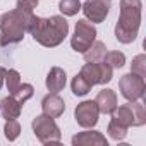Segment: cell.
I'll use <instances>...</instances> for the list:
<instances>
[{
  "mask_svg": "<svg viewBox=\"0 0 146 146\" xmlns=\"http://www.w3.org/2000/svg\"><path fill=\"white\" fill-rule=\"evenodd\" d=\"M26 33H29L36 43L46 48L58 46L65 36L69 35V23L62 16H52V17H38L35 14L29 16Z\"/></svg>",
  "mask_w": 146,
  "mask_h": 146,
  "instance_id": "1",
  "label": "cell"
},
{
  "mask_svg": "<svg viewBox=\"0 0 146 146\" xmlns=\"http://www.w3.org/2000/svg\"><path fill=\"white\" fill-rule=\"evenodd\" d=\"M141 0H120V16L115 24V38L122 45H129L137 38L141 26Z\"/></svg>",
  "mask_w": 146,
  "mask_h": 146,
  "instance_id": "2",
  "label": "cell"
},
{
  "mask_svg": "<svg viewBox=\"0 0 146 146\" xmlns=\"http://www.w3.org/2000/svg\"><path fill=\"white\" fill-rule=\"evenodd\" d=\"M29 16L31 14L14 9L0 17V46H11L23 41Z\"/></svg>",
  "mask_w": 146,
  "mask_h": 146,
  "instance_id": "3",
  "label": "cell"
},
{
  "mask_svg": "<svg viewBox=\"0 0 146 146\" xmlns=\"http://www.w3.org/2000/svg\"><path fill=\"white\" fill-rule=\"evenodd\" d=\"M31 127H33V132L35 136L38 137V141L41 144H57L60 143V137H62V132L57 125V122L41 113V115H36L31 122Z\"/></svg>",
  "mask_w": 146,
  "mask_h": 146,
  "instance_id": "4",
  "label": "cell"
},
{
  "mask_svg": "<svg viewBox=\"0 0 146 146\" xmlns=\"http://www.w3.org/2000/svg\"><path fill=\"white\" fill-rule=\"evenodd\" d=\"M95 40H96V28L93 26V23H90L86 19H79L76 23L74 35H72V38H70L72 50H76L79 53H84L93 45Z\"/></svg>",
  "mask_w": 146,
  "mask_h": 146,
  "instance_id": "5",
  "label": "cell"
},
{
  "mask_svg": "<svg viewBox=\"0 0 146 146\" xmlns=\"http://www.w3.org/2000/svg\"><path fill=\"white\" fill-rule=\"evenodd\" d=\"M79 74L91 84V88L95 84H107L112 81L113 76V69L107 64V62H86L81 67Z\"/></svg>",
  "mask_w": 146,
  "mask_h": 146,
  "instance_id": "6",
  "label": "cell"
},
{
  "mask_svg": "<svg viewBox=\"0 0 146 146\" xmlns=\"http://www.w3.org/2000/svg\"><path fill=\"white\" fill-rule=\"evenodd\" d=\"M119 90L122 93V96L127 102H136V100H143L144 98V91H146V84H144V78H139L136 74H125L119 79Z\"/></svg>",
  "mask_w": 146,
  "mask_h": 146,
  "instance_id": "7",
  "label": "cell"
},
{
  "mask_svg": "<svg viewBox=\"0 0 146 146\" xmlns=\"http://www.w3.org/2000/svg\"><path fill=\"white\" fill-rule=\"evenodd\" d=\"M74 117H76V122L84 127V129H91L96 125L98 122V117H100V110L95 103V100H86V102H81L76 110H74Z\"/></svg>",
  "mask_w": 146,
  "mask_h": 146,
  "instance_id": "8",
  "label": "cell"
},
{
  "mask_svg": "<svg viewBox=\"0 0 146 146\" xmlns=\"http://www.w3.org/2000/svg\"><path fill=\"white\" fill-rule=\"evenodd\" d=\"M81 11L86 16V21L90 23H103L110 12V0H86L84 5H81Z\"/></svg>",
  "mask_w": 146,
  "mask_h": 146,
  "instance_id": "9",
  "label": "cell"
},
{
  "mask_svg": "<svg viewBox=\"0 0 146 146\" xmlns=\"http://www.w3.org/2000/svg\"><path fill=\"white\" fill-rule=\"evenodd\" d=\"M74 146H107L108 141L107 137L98 132V131H84V132H78L76 136H72L70 141Z\"/></svg>",
  "mask_w": 146,
  "mask_h": 146,
  "instance_id": "10",
  "label": "cell"
},
{
  "mask_svg": "<svg viewBox=\"0 0 146 146\" xmlns=\"http://www.w3.org/2000/svg\"><path fill=\"white\" fill-rule=\"evenodd\" d=\"M41 110H43L45 115H48L52 119H57L64 113L65 102L58 96V93H50L41 100Z\"/></svg>",
  "mask_w": 146,
  "mask_h": 146,
  "instance_id": "11",
  "label": "cell"
},
{
  "mask_svg": "<svg viewBox=\"0 0 146 146\" xmlns=\"http://www.w3.org/2000/svg\"><path fill=\"white\" fill-rule=\"evenodd\" d=\"M65 83H67V74L62 67H52L50 72L46 74V79H45V84H46V90L50 93H58L65 88Z\"/></svg>",
  "mask_w": 146,
  "mask_h": 146,
  "instance_id": "12",
  "label": "cell"
},
{
  "mask_svg": "<svg viewBox=\"0 0 146 146\" xmlns=\"http://www.w3.org/2000/svg\"><path fill=\"white\" fill-rule=\"evenodd\" d=\"M95 103H96L100 113L108 115V113H112V112L115 110V107H117V95H115L113 90L105 88V90H102V91L96 95Z\"/></svg>",
  "mask_w": 146,
  "mask_h": 146,
  "instance_id": "13",
  "label": "cell"
},
{
  "mask_svg": "<svg viewBox=\"0 0 146 146\" xmlns=\"http://www.w3.org/2000/svg\"><path fill=\"white\" fill-rule=\"evenodd\" d=\"M21 110H23V105L12 96H5L2 102H0V113L4 115L5 120H11V119H17L21 115Z\"/></svg>",
  "mask_w": 146,
  "mask_h": 146,
  "instance_id": "14",
  "label": "cell"
},
{
  "mask_svg": "<svg viewBox=\"0 0 146 146\" xmlns=\"http://www.w3.org/2000/svg\"><path fill=\"white\" fill-rule=\"evenodd\" d=\"M112 115V119L115 120V122H119V124H122V125H125V127H131L132 124H134V115H132V107H131V103H125V105H117L115 107V110L110 113Z\"/></svg>",
  "mask_w": 146,
  "mask_h": 146,
  "instance_id": "15",
  "label": "cell"
},
{
  "mask_svg": "<svg viewBox=\"0 0 146 146\" xmlns=\"http://www.w3.org/2000/svg\"><path fill=\"white\" fill-rule=\"evenodd\" d=\"M105 53H107V46L103 41H93V45L83 53L84 55V60L86 62H102L105 58Z\"/></svg>",
  "mask_w": 146,
  "mask_h": 146,
  "instance_id": "16",
  "label": "cell"
},
{
  "mask_svg": "<svg viewBox=\"0 0 146 146\" xmlns=\"http://www.w3.org/2000/svg\"><path fill=\"white\" fill-rule=\"evenodd\" d=\"M70 88H72V93L76 96H84L91 91V84L81 76V74H76L72 78V83H70Z\"/></svg>",
  "mask_w": 146,
  "mask_h": 146,
  "instance_id": "17",
  "label": "cell"
},
{
  "mask_svg": "<svg viewBox=\"0 0 146 146\" xmlns=\"http://www.w3.org/2000/svg\"><path fill=\"white\" fill-rule=\"evenodd\" d=\"M131 107H132V115H134L132 127L144 125L146 124V108H144V103H141L139 100H136V102H131Z\"/></svg>",
  "mask_w": 146,
  "mask_h": 146,
  "instance_id": "18",
  "label": "cell"
},
{
  "mask_svg": "<svg viewBox=\"0 0 146 146\" xmlns=\"http://www.w3.org/2000/svg\"><path fill=\"white\" fill-rule=\"evenodd\" d=\"M4 83H5V86L9 90V95H14L16 90L19 88V84H21V74H19L16 69H9V70H5V79H4Z\"/></svg>",
  "mask_w": 146,
  "mask_h": 146,
  "instance_id": "19",
  "label": "cell"
},
{
  "mask_svg": "<svg viewBox=\"0 0 146 146\" xmlns=\"http://www.w3.org/2000/svg\"><path fill=\"white\" fill-rule=\"evenodd\" d=\"M58 11L64 16H69V17L70 16H76L81 11V2H79V0H60Z\"/></svg>",
  "mask_w": 146,
  "mask_h": 146,
  "instance_id": "20",
  "label": "cell"
},
{
  "mask_svg": "<svg viewBox=\"0 0 146 146\" xmlns=\"http://www.w3.org/2000/svg\"><path fill=\"white\" fill-rule=\"evenodd\" d=\"M103 62H107L112 69H120V67H124V64H125V55H124L122 52H119V50L107 52Z\"/></svg>",
  "mask_w": 146,
  "mask_h": 146,
  "instance_id": "21",
  "label": "cell"
},
{
  "mask_svg": "<svg viewBox=\"0 0 146 146\" xmlns=\"http://www.w3.org/2000/svg\"><path fill=\"white\" fill-rule=\"evenodd\" d=\"M33 95H35V88H33L29 83H21V84H19V88L16 90V93H14L12 96H14L21 105H24V103L33 96Z\"/></svg>",
  "mask_w": 146,
  "mask_h": 146,
  "instance_id": "22",
  "label": "cell"
},
{
  "mask_svg": "<svg viewBox=\"0 0 146 146\" xmlns=\"http://www.w3.org/2000/svg\"><path fill=\"white\" fill-rule=\"evenodd\" d=\"M127 129H129V127H125V125H122V124H119V122H115V120L112 119L110 124H108V127H107V132H108V136H110L112 139L122 141V139L127 136Z\"/></svg>",
  "mask_w": 146,
  "mask_h": 146,
  "instance_id": "23",
  "label": "cell"
},
{
  "mask_svg": "<svg viewBox=\"0 0 146 146\" xmlns=\"http://www.w3.org/2000/svg\"><path fill=\"white\" fill-rule=\"evenodd\" d=\"M21 134V125L16 119H11V120H5V125H4V136L7 141H16Z\"/></svg>",
  "mask_w": 146,
  "mask_h": 146,
  "instance_id": "24",
  "label": "cell"
},
{
  "mask_svg": "<svg viewBox=\"0 0 146 146\" xmlns=\"http://www.w3.org/2000/svg\"><path fill=\"white\" fill-rule=\"evenodd\" d=\"M131 72L139 78H146V55L144 53H139L132 58V64H131Z\"/></svg>",
  "mask_w": 146,
  "mask_h": 146,
  "instance_id": "25",
  "label": "cell"
},
{
  "mask_svg": "<svg viewBox=\"0 0 146 146\" xmlns=\"http://www.w3.org/2000/svg\"><path fill=\"white\" fill-rule=\"evenodd\" d=\"M40 0H17V4H16V9L24 12V14H33V11L36 9Z\"/></svg>",
  "mask_w": 146,
  "mask_h": 146,
  "instance_id": "26",
  "label": "cell"
},
{
  "mask_svg": "<svg viewBox=\"0 0 146 146\" xmlns=\"http://www.w3.org/2000/svg\"><path fill=\"white\" fill-rule=\"evenodd\" d=\"M5 67H0V90H2V86H4V79H5Z\"/></svg>",
  "mask_w": 146,
  "mask_h": 146,
  "instance_id": "27",
  "label": "cell"
}]
</instances>
